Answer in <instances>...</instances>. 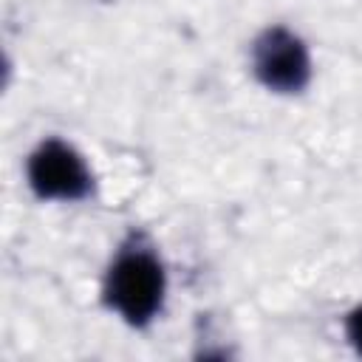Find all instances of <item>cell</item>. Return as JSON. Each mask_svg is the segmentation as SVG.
Segmentation results:
<instances>
[{"label":"cell","mask_w":362,"mask_h":362,"mask_svg":"<svg viewBox=\"0 0 362 362\" xmlns=\"http://www.w3.org/2000/svg\"><path fill=\"white\" fill-rule=\"evenodd\" d=\"M105 303L133 328H144L156 320V314L164 305L167 277L158 255L144 240L133 238L127 240L107 274H105Z\"/></svg>","instance_id":"1"},{"label":"cell","mask_w":362,"mask_h":362,"mask_svg":"<svg viewBox=\"0 0 362 362\" xmlns=\"http://www.w3.org/2000/svg\"><path fill=\"white\" fill-rule=\"evenodd\" d=\"M28 187L42 201H82L93 192L85 158L59 139H45L28 156Z\"/></svg>","instance_id":"2"},{"label":"cell","mask_w":362,"mask_h":362,"mask_svg":"<svg viewBox=\"0 0 362 362\" xmlns=\"http://www.w3.org/2000/svg\"><path fill=\"white\" fill-rule=\"evenodd\" d=\"M255 76L277 93H300L311 79V57L305 42L283 25L266 28L252 45Z\"/></svg>","instance_id":"3"},{"label":"cell","mask_w":362,"mask_h":362,"mask_svg":"<svg viewBox=\"0 0 362 362\" xmlns=\"http://www.w3.org/2000/svg\"><path fill=\"white\" fill-rule=\"evenodd\" d=\"M345 334L351 339V345L356 348V354H362V305H356L348 320H345Z\"/></svg>","instance_id":"4"}]
</instances>
